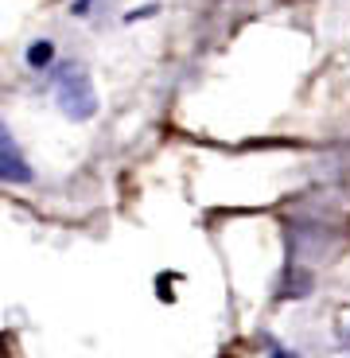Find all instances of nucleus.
I'll list each match as a JSON object with an SVG mask.
<instances>
[{
    "label": "nucleus",
    "instance_id": "nucleus-1",
    "mask_svg": "<svg viewBox=\"0 0 350 358\" xmlns=\"http://www.w3.org/2000/svg\"><path fill=\"white\" fill-rule=\"evenodd\" d=\"M54 101L74 121H90L98 113V94H94L90 74L82 66H59L54 71Z\"/></svg>",
    "mask_w": 350,
    "mask_h": 358
},
{
    "label": "nucleus",
    "instance_id": "nucleus-2",
    "mask_svg": "<svg viewBox=\"0 0 350 358\" xmlns=\"http://www.w3.org/2000/svg\"><path fill=\"white\" fill-rule=\"evenodd\" d=\"M0 179H4V183H27V179H31V164L24 160V152H20V144L12 141L4 121H0Z\"/></svg>",
    "mask_w": 350,
    "mask_h": 358
},
{
    "label": "nucleus",
    "instance_id": "nucleus-3",
    "mask_svg": "<svg viewBox=\"0 0 350 358\" xmlns=\"http://www.w3.org/2000/svg\"><path fill=\"white\" fill-rule=\"evenodd\" d=\"M27 63H31V66H51V63H54V43H47V39L31 43V51H27Z\"/></svg>",
    "mask_w": 350,
    "mask_h": 358
},
{
    "label": "nucleus",
    "instance_id": "nucleus-4",
    "mask_svg": "<svg viewBox=\"0 0 350 358\" xmlns=\"http://www.w3.org/2000/svg\"><path fill=\"white\" fill-rule=\"evenodd\" d=\"M269 350H272V358H288V355H284V350H280V347H277V343H269Z\"/></svg>",
    "mask_w": 350,
    "mask_h": 358
}]
</instances>
